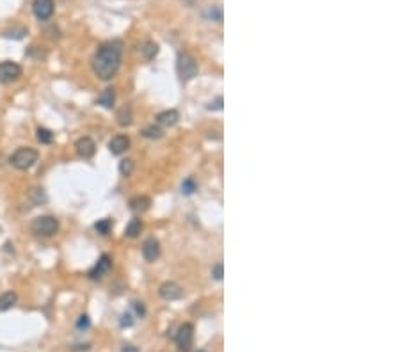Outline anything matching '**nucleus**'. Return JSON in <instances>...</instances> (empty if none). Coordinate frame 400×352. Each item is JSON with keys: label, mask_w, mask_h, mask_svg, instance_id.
<instances>
[{"label": "nucleus", "mask_w": 400, "mask_h": 352, "mask_svg": "<svg viewBox=\"0 0 400 352\" xmlns=\"http://www.w3.org/2000/svg\"><path fill=\"white\" fill-rule=\"evenodd\" d=\"M116 119H118V124H120V126H130L132 121H134V112H132V109L128 105H123V107L118 110Z\"/></svg>", "instance_id": "nucleus-17"}, {"label": "nucleus", "mask_w": 400, "mask_h": 352, "mask_svg": "<svg viewBox=\"0 0 400 352\" xmlns=\"http://www.w3.org/2000/svg\"><path fill=\"white\" fill-rule=\"evenodd\" d=\"M140 50H142V55H144L148 61H151V59H155L157 53H158V45H157L155 41H146Z\"/></svg>", "instance_id": "nucleus-20"}, {"label": "nucleus", "mask_w": 400, "mask_h": 352, "mask_svg": "<svg viewBox=\"0 0 400 352\" xmlns=\"http://www.w3.org/2000/svg\"><path fill=\"white\" fill-rule=\"evenodd\" d=\"M37 158H39V153L34 148H18L11 155V164L20 171H27L36 164Z\"/></svg>", "instance_id": "nucleus-4"}, {"label": "nucleus", "mask_w": 400, "mask_h": 352, "mask_svg": "<svg viewBox=\"0 0 400 352\" xmlns=\"http://www.w3.org/2000/svg\"><path fill=\"white\" fill-rule=\"evenodd\" d=\"M110 228H112V221H110V219H102V221H98V223L94 224V229H96L98 233H102V235L109 233Z\"/></svg>", "instance_id": "nucleus-25"}, {"label": "nucleus", "mask_w": 400, "mask_h": 352, "mask_svg": "<svg viewBox=\"0 0 400 352\" xmlns=\"http://www.w3.org/2000/svg\"><path fill=\"white\" fill-rule=\"evenodd\" d=\"M128 148H130V137L125 134L114 135V137L109 141V151L112 155H123Z\"/></svg>", "instance_id": "nucleus-11"}, {"label": "nucleus", "mask_w": 400, "mask_h": 352, "mask_svg": "<svg viewBox=\"0 0 400 352\" xmlns=\"http://www.w3.org/2000/svg\"><path fill=\"white\" fill-rule=\"evenodd\" d=\"M151 205V199L148 196H135L130 199V203H128V207H130L132 212L135 213H144L148 208H150Z\"/></svg>", "instance_id": "nucleus-14"}, {"label": "nucleus", "mask_w": 400, "mask_h": 352, "mask_svg": "<svg viewBox=\"0 0 400 352\" xmlns=\"http://www.w3.org/2000/svg\"><path fill=\"white\" fill-rule=\"evenodd\" d=\"M187 2H189V4H194V0H187Z\"/></svg>", "instance_id": "nucleus-33"}, {"label": "nucleus", "mask_w": 400, "mask_h": 352, "mask_svg": "<svg viewBox=\"0 0 400 352\" xmlns=\"http://www.w3.org/2000/svg\"><path fill=\"white\" fill-rule=\"evenodd\" d=\"M198 352H207V351H198Z\"/></svg>", "instance_id": "nucleus-34"}, {"label": "nucleus", "mask_w": 400, "mask_h": 352, "mask_svg": "<svg viewBox=\"0 0 400 352\" xmlns=\"http://www.w3.org/2000/svg\"><path fill=\"white\" fill-rule=\"evenodd\" d=\"M121 352H139V351H137V347L130 345V343H125V345H123V349H121Z\"/></svg>", "instance_id": "nucleus-32"}, {"label": "nucleus", "mask_w": 400, "mask_h": 352, "mask_svg": "<svg viewBox=\"0 0 400 352\" xmlns=\"http://www.w3.org/2000/svg\"><path fill=\"white\" fill-rule=\"evenodd\" d=\"M140 231H142V223H140V219H132L130 223L126 224V228H125V235L128 238L139 237Z\"/></svg>", "instance_id": "nucleus-19"}, {"label": "nucleus", "mask_w": 400, "mask_h": 352, "mask_svg": "<svg viewBox=\"0 0 400 352\" xmlns=\"http://www.w3.org/2000/svg\"><path fill=\"white\" fill-rule=\"evenodd\" d=\"M207 16L213 18L215 21H221V20H223V11H221V7H217V5H212V7L208 9Z\"/></svg>", "instance_id": "nucleus-26"}, {"label": "nucleus", "mask_w": 400, "mask_h": 352, "mask_svg": "<svg viewBox=\"0 0 400 352\" xmlns=\"http://www.w3.org/2000/svg\"><path fill=\"white\" fill-rule=\"evenodd\" d=\"M134 167L135 164L132 158H123V160L120 162V173L123 176H130L132 173H134Z\"/></svg>", "instance_id": "nucleus-23"}, {"label": "nucleus", "mask_w": 400, "mask_h": 352, "mask_svg": "<svg viewBox=\"0 0 400 352\" xmlns=\"http://www.w3.org/2000/svg\"><path fill=\"white\" fill-rule=\"evenodd\" d=\"M75 151L82 158H93L94 153H96V144H94V141L91 137H80L75 142Z\"/></svg>", "instance_id": "nucleus-9"}, {"label": "nucleus", "mask_w": 400, "mask_h": 352, "mask_svg": "<svg viewBox=\"0 0 400 352\" xmlns=\"http://www.w3.org/2000/svg\"><path fill=\"white\" fill-rule=\"evenodd\" d=\"M223 105H224V98L223 96H217L213 102H210V104L207 105V109L208 110H223Z\"/></svg>", "instance_id": "nucleus-27"}, {"label": "nucleus", "mask_w": 400, "mask_h": 352, "mask_svg": "<svg viewBox=\"0 0 400 352\" xmlns=\"http://www.w3.org/2000/svg\"><path fill=\"white\" fill-rule=\"evenodd\" d=\"M120 326H121V327H130V326H134V318H132V313H123V315H121Z\"/></svg>", "instance_id": "nucleus-29"}, {"label": "nucleus", "mask_w": 400, "mask_h": 352, "mask_svg": "<svg viewBox=\"0 0 400 352\" xmlns=\"http://www.w3.org/2000/svg\"><path fill=\"white\" fill-rule=\"evenodd\" d=\"M178 119H180V114H178V110H174V109L162 110V112L157 114V123L164 124V126H173V124H176Z\"/></svg>", "instance_id": "nucleus-13"}, {"label": "nucleus", "mask_w": 400, "mask_h": 352, "mask_svg": "<svg viewBox=\"0 0 400 352\" xmlns=\"http://www.w3.org/2000/svg\"><path fill=\"white\" fill-rule=\"evenodd\" d=\"M27 199L32 203V207L45 205V203L48 201V197H47V194H45V191L39 189V187H34V189H31V191L27 192Z\"/></svg>", "instance_id": "nucleus-16"}, {"label": "nucleus", "mask_w": 400, "mask_h": 352, "mask_svg": "<svg viewBox=\"0 0 400 352\" xmlns=\"http://www.w3.org/2000/svg\"><path fill=\"white\" fill-rule=\"evenodd\" d=\"M212 276H213V280H217V281L223 280V276H224L223 264H215V265H213V267H212Z\"/></svg>", "instance_id": "nucleus-28"}, {"label": "nucleus", "mask_w": 400, "mask_h": 352, "mask_svg": "<svg viewBox=\"0 0 400 352\" xmlns=\"http://www.w3.org/2000/svg\"><path fill=\"white\" fill-rule=\"evenodd\" d=\"M196 189H198V185H196V181H194V178H185L182 183V194H185V196H191V194H194L196 192Z\"/></svg>", "instance_id": "nucleus-24"}, {"label": "nucleus", "mask_w": 400, "mask_h": 352, "mask_svg": "<svg viewBox=\"0 0 400 352\" xmlns=\"http://www.w3.org/2000/svg\"><path fill=\"white\" fill-rule=\"evenodd\" d=\"M142 256H144L148 262H155V260L160 256V242L153 237L146 238L144 244H142Z\"/></svg>", "instance_id": "nucleus-12"}, {"label": "nucleus", "mask_w": 400, "mask_h": 352, "mask_svg": "<svg viewBox=\"0 0 400 352\" xmlns=\"http://www.w3.org/2000/svg\"><path fill=\"white\" fill-rule=\"evenodd\" d=\"M158 294H160V297L164 300H176L183 295V290L182 286L178 285V283H174V281H166V283L160 285Z\"/></svg>", "instance_id": "nucleus-8"}, {"label": "nucleus", "mask_w": 400, "mask_h": 352, "mask_svg": "<svg viewBox=\"0 0 400 352\" xmlns=\"http://www.w3.org/2000/svg\"><path fill=\"white\" fill-rule=\"evenodd\" d=\"M16 300H18V297H16L15 292H4V294L0 295V311H7L11 310L13 306L16 304Z\"/></svg>", "instance_id": "nucleus-18"}, {"label": "nucleus", "mask_w": 400, "mask_h": 352, "mask_svg": "<svg viewBox=\"0 0 400 352\" xmlns=\"http://www.w3.org/2000/svg\"><path fill=\"white\" fill-rule=\"evenodd\" d=\"M121 53H123V45H121V41L102 43L93 57L94 75L98 78H102V80L114 78L121 66Z\"/></svg>", "instance_id": "nucleus-1"}, {"label": "nucleus", "mask_w": 400, "mask_h": 352, "mask_svg": "<svg viewBox=\"0 0 400 352\" xmlns=\"http://www.w3.org/2000/svg\"><path fill=\"white\" fill-rule=\"evenodd\" d=\"M32 13L37 20H50L53 15V0H34L32 2Z\"/></svg>", "instance_id": "nucleus-7"}, {"label": "nucleus", "mask_w": 400, "mask_h": 352, "mask_svg": "<svg viewBox=\"0 0 400 352\" xmlns=\"http://www.w3.org/2000/svg\"><path fill=\"white\" fill-rule=\"evenodd\" d=\"M21 77V66L18 62L4 61L0 62V84L15 82Z\"/></svg>", "instance_id": "nucleus-5"}, {"label": "nucleus", "mask_w": 400, "mask_h": 352, "mask_svg": "<svg viewBox=\"0 0 400 352\" xmlns=\"http://www.w3.org/2000/svg\"><path fill=\"white\" fill-rule=\"evenodd\" d=\"M89 326H91V320H89L87 315H80V317H78V322H77L78 329H87Z\"/></svg>", "instance_id": "nucleus-31"}, {"label": "nucleus", "mask_w": 400, "mask_h": 352, "mask_svg": "<svg viewBox=\"0 0 400 352\" xmlns=\"http://www.w3.org/2000/svg\"><path fill=\"white\" fill-rule=\"evenodd\" d=\"M96 104L102 105V107H105V109H112V107H114V104H116V91H114V88H107V89H105L104 93L98 96Z\"/></svg>", "instance_id": "nucleus-15"}, {"label": "nucleus", "mask_w": 400, "mask_h": 352, "mask_svg": "<svg viewBox=\"0 0 400 352\" xmlns=\"http://www.w3.org/2000/svg\"><path fill=\"white\" fill-rule=\"evenodd\" d=\"M31 229L37 237H53L59 231V221L53 215H39L31 223Z\"/></svg>", "instance_id": "nucleus-3"}, {"label": "nucleus", "mask_w": 400, "mask_h": 352, "mask_svg": "<svg viewBox=\"0 0 400 352\" xmlns=\"http://www.w3.org/2000/svg\"><path fill=\"white\" fill-rule=\"evenodd\" d=\"M192 340H194V327L192 324H183L180 326L176 333V345L182 352H189L191 347H192Z\"/></svg>", "instance_id": "nucleus-6"}, {"label": "nucleus", "mask_w": 400, "mask_h": 352, "mask_svg": "<svg viewBox=\"0 0 400 352\" xmlns=\"http://www.w3.org/2000/svg\"><path fill=\"white\" fill-rule=\"evenodd\" d=\"M134 310H135V313H137V317H140V318H142V317L146 315V306H144V302H139V300H135L134 304Z\"/></svg>", "instance_id": "nucleus-30"}, {"label": "nucleus", "mask_w": 400, "mask_h": 352, "mask_svg": "<svg viewBox=\"0 0 400 352\" xmlns=\"http://www.w3.org/2000/svg\"><path fill=\"white\" fill-rule=\"evenodd\" d=\"M176 71L182 82H191L194 77H198V62L189 52H180L176 59Z\"/></svg>", "instance_id": "nucleus-2"}, {"label": "nucleus", "mask_w": 400, "mask_h": 352, "mask_svg": "<svg viewBox=\"0 0 400 352\" xmlns=\"http://www.w3.org/2000/svg\"><path fill=\"white\" fill-rule=\"evenodd\" d=\"M110 269H112V258H110L109 254H102L98 264L89 270V278H91V280H100V278H104Z\"/></svg>", "instance_id": "nucleus-10"}, {"label": "nucleus", "mask_w": 400, "mask_h": 352, "mask_svg": "<svg viewBox=\"0 0 400 352\" xmlns=\"http://www.w3.org/2000/svg\"><path fill=\"white\" fill-rule=\"evenodd\" d=\"M140 134L144 135L146 139H160L162 137V130L158 128V126H155V124H148V126H144L142 128V132Z\"/></svg>", "instance_id": "nucleus-21"}, {"label": "nucleus", "mask_w": 400, "mask_h": 352, "mask_svg": "<svg viewBox=\"0 0 400 352\" xmlns=\"http://www.w3.org/2000/svg\"><path fill=\"white\" fill-rule=\"evenodd\" d=\"M36 137H37V141H39L41 144H50V142L53 141V134L48 128H37Z\"/></svg>", "instance_id": "nucleus-22"}]
</instances>
